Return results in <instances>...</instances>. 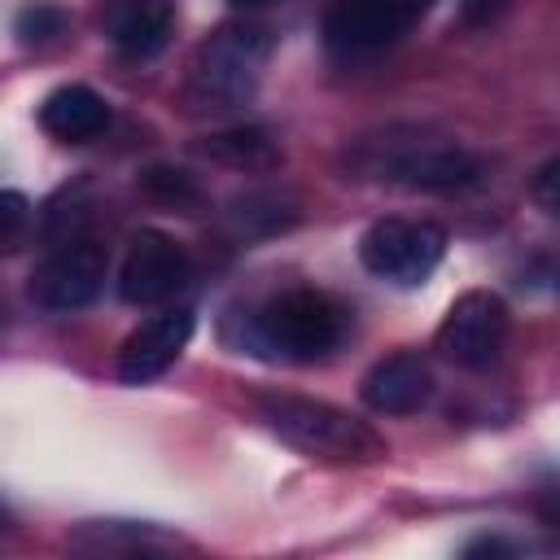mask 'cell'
Wrapping results in <instances>:
<instances>
[{"instance_id": "obj_7", "label": "cell", "mask_w": 560, "mask_h": 560, "mask_svg": "<svg viewBox=\"0 0 560 560\" xmlns=\"http://www.w3.org/2000/svg\"><path fill=\"white\" fill-rule=\"evenodd\" d=\"M512 337V311L499 293L490 289H468L451 302V311L442 315L433 346L442 350V359H451L464 372H486L503 359Z\"/></svg>"}, {"instance_id": "obj_8", "label": "cell", "mask_w": 560, "mask_h": 560, "mask_svg": "<svg viewBox=\"0 0 560 560\" xmlns=\"http://www.w3.org/2000/svg\"><path fill=\"white\" fill-rule=\"evenodd\" d=\"M109 280V254L96 241H66L57 245L35 271H31V302L52 311V315H70L83 311L101 298Z\"/></svg>"}, {"instance_id": "obj_6", "label": "cell", "mask_w": 560, "mask_h": 560, "mask_svg": "<svg viewBox=\"0 0 560 560\" xmlns=\"http://www.w3.org/2000/svg\"><path fill=\"white\" fill-rule=\"evenodd\" d=\"M429 9L433 0H332L324 9V44L346 61L376 57L411 35Z\"/></svg>"}, {"instance_id": "obj_18", "label": "cell", "mask_w": 560, "mask_h": 560, "mask_svg": "<svg viewBox=\"0 0 560 560\" xmlns=\"http://www.w3.org/2000/svg\"><path fill=\"white\" fill-rule=\"evenodd\" d=\"M521 547L516 542H508V538H499V534H481V538H472V542H464V556H516Z\"/></svg>"}, {"instance_id": "obj_2", "label": "cell", "mask_w": 560, "mask_h": 560, "mask_svg": "<svg viewBox=\"0 0 560 560\" xmlns=\"http://www.w3.org/2000/svg\"><path fill=\"white\" fill-rule=\"evenodd\" d=\"M350 171L411 192H455L481 179V158L429 127H385L354 140Z\"/></svg>"}, {"instance_id": "obj_19", "label": "cell", "mask_w": 560, "mask_h": 560, "mask_svg": "<svg viewBox=\"0 0 560 560\" xmlns=\"http://www.w3.org/2000/svg\"><path fill=\"white\" fill-rule=\"evenodd\" d=\"M556 171H560V162L551 158V162H547V166L538 171V179H534V197H538V206H542L547 214L556 210V179H560Z\"/></svg>"}, {"instance_id": "obj_14", "label": "cell", "mask_w": 560, "mask_h": 560, "mask_svg": "<svg viewBox=\"0 0 560 560\" xmlns=\"http://www.w3.org/2000/svg\"><path fill=\"white\" fill-rule=\"evenodd\" d=\"M201 153L223 162V166H236V171H276L280 166V144L271 140L267 127H254V122H241V127H228V131H214L201 140Z\"/></svg>"}, {"instance_id": "obj_22", "label": "cell", "mask_w": 560, "mask_h": 560, "mask_svg": "<svg viewBox=\"0 0 560 560\" xmlns=\"http://www.w3.org/2000/svg\"><path fill=\"white\" fill-rule=\"evenodd\" d=\"M0 529H4V508H0Z\"/></svg>"}, {"instance_id": "obj_13", "label": "cell", "mask_w": 560, "mask_h": 560, "mask_svg": "<svg viewBox=\"0 0 560 560\" xmlns=\"http://www.w3.org/2000/svg\"><path fill=\"white\" fill-rule=\"evenodd\" d=\"M39 127L61 144L96 140L109 127V101L88 83H61L39 101Z\"/></svg>"}, {"instance_id": "obj_12", "label": "cell", "mask_w": 560, "mask_h": 560, "mask_svg": "<svg viewBox=\"0 0 560 560\" xmlns=\"http://www.w3.org/2000/svg\"><path fill=\"white\" fill-rule=\"evenodd\" d=\"M101 31L122 57H158L175 35V0H105Z\"/></svg>"}, {"instance_id": "obj_10", "label": "cell", "mask_w": 560, "mask_h": 560, "mask_svg": "<svg viewBox=\"0 0 560 560\" xmlns=\"http://www.w3.org/2000/svg\"><path fill=\"white\" fill-rule=\"evenodd\" d=\"M192 311L188 306H175V311H162V315H149L144 324H136L127 332V341L118 346V381L122 385H149L158 381L179 354L184 346L192 341Z\"/></svg>"}, {"instance_id": "obj_16", "label": "cell", "mask_w": 560, "mask_h": 560, "mask_svg": "<svg viewBox=\"0 0 560 560\" xmlns=\"http://www.w3.org/2000/svg\"><path fill=\"white\" fill-rule=\"evenodd\" d=\"M136 184H140L144 197H153L162 206H175V210L201 206V184L188 171H179V166H144Z\"/></svg>"}, {"instance_id": "obj_3", "label": "cell", "mask_w": 560, "mask_h": 560, "mask_svg": "<svg viewBox=\"0 0 560 560\" xmlns=\"http://www.w3.org/2000/svg\"><path fill=\"white\" fill-rule=\"evenodd\" d=\"M271 31L262 22H223L219 31H210L192 61H188V79H184V101L192 114H232L241 105L254 101L262 70L271 61Z\"/></svg>"}, {"instance_id": "obj_21", "label": "cell", "mask_w": 560, "mask_h": 560, "mask_svg": "<svg viewBox=\"0 0 560 560\" xmlns=\"http://www.w3.org/2000/svg\"><path fill=\"white\" fill-rule=\"evenodd\" d=\"M267 4H276V0H232V9H245V13L249 9H267Z\"/></svg>"}, {"instance_id": "obj_1", "label": "cell", "mask_w": 560, "mask_h": 560, "mask_svg": "<svg viewBox=\"0 0 560 560\" xmlns=\"http://www.w3.org/2000/svg\"><path fill=\"white\" fill-rule=\"evenodd\" d=\"M350 337V311L315 284H293L241 315L236 346L267 363H324Z\"/></svg>"}, {"instance_id": "obj_17", "label": "cell", "mask_w": 560, "mask_h": 560, "mask_svg": "<svg viewBox=\"0 0 560 560\" xmlns=\"http://www.w3.org/2000/svg\"><path fill=\"white\" fill-rule=\"evenodd\" d=\"M26 219H31V201L18 188H0V245L18 241L26 232Z\"/></svg>"}, {"instance_id": "obj_4", "label": "cell", "mask_w": 560, "mask_h": 560, "mask_svg": "<svg viewBox=\"0 0 560 560\" xmlns=\"http://www.w3.org/2000/svg\"><path fill=\"white\" fill-rule=\"evenodd\" d=\"M258 416L280 442H289L293 451L324 459V464H381L389 455V442L368 420H359L346 407L324 402V398L262 394Z\"/></svg>"}, {"instance_id": "obj_20", "label": "cell", "mask_w": 560, "mask_h": 560, "mask_svg": "<svg viewBox=\"0 0 560 560\" xmlns=\"http://www.w3.org/2000/svg\"><path fill=\"white\" fill-rule=\"evenodd\" d=\"M508 9V0H464V22H472V26H481V22H490V18H499Z\"/></svg>"}, {"instance_id": "obj_11", "label": "cell", "mask_w": 560, "mask_h": 560, "mask_svg": "<svg viewBox=\"0 0 560 560\" xmlns=\"http://www.w3.org/2000/svg\"><path fill=\"white\" fill-rule=\"evenodd\" d=\"M359 398L376 416H416L433 398V372L411 350L385 354V359H376L368 368V376L359 385Z\"/></svg>"}, {"instance_id": "obj_15", "label": "cell", "mask_w": 560, "mask_h": 560, "mask_svg": "<svg viewBox=\"0 0 560 560\" xmlns=\"http://www.w3.org/2000/svg\"><path fill=\"white\" fill-rule=\"evenodd\" d=\"M13 35L22 48H52L70 35V13L57 0H35L26 9H18L13 18Z\"/></svg>"}, {"instance_id": "obj_5", "label": "cell", "mask_w": 560, "mask_h": 560, "mask_svg": "<svg viewBox=\"0 0 560 560\" xmlns=\"http://www.w3.org/2000/svg\"><path fill=\"white\" fill-rule=\"evenodd\" d=\"M446 245L451 241H446L442 223L389 214V219H376L359 236V262H363V271H372L385 284L416 289V284H424L442 267Z\"/></svg>"}, {"instance_id": "obj_9", "label": "cell", "mask_w": 560, "mask_h": 560, "mask_svg": "<svg viewBox=\"0 0 560 560\" xmlns=\"http://www.w3.org/2000/svg\"><path fill=\"white\" fill-rule=\"evenodd\" d=\"M188 280H192L188 249L158 228H140L127 245L122 267H118V298L127 306H162Z\"/></svg>"}]
</instances>
